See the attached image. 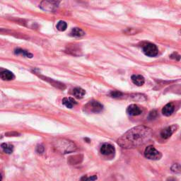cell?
I'll return each instance as SVG.
<instances>
[{"label":"cell","instance_id":"1","mask_svg":"<svg viewBox=\"0 0 181 181\" xmlns=\"http://www.w3.org/2000/svg\"><path fill=\"white\" fill-rule=\"evenodd\" d=\"M152 135V129L144 125H140L125 132L118 139V143L124 149L136 148L145 144L150 139Z\"/></svg>","mask_w":181,"mask_h":181},{"label":"cell","instance_id":"2","mask_svg":"<svg viewBox=\"0 0 181 181\" xmlns=\"http://www.w3.org/2000/svg\"><path fill=\"white\" fill-rule=\"evenodd\" d=\"M54 146L57 151H58L59 152L63 154L75 152L76 149L75 144L73 143L72 141L65 139H57L56 142H55Z\"/></svg>","mask_w":181,"mask_h":181},{"label":"cell","instance_id":"3","mask_svg":"<svg viewBox=\"0 0 181 181\" xmlns=\"http://www.w3.org/2000/svg\"><path fill=\"white\" fill-rule=\"evenodd\" d=\"M60 0H42L40 4L41 9L48 12H53L57 9Z\"/></svg>","mask_w":181,"mask_h":181},{"label":"cell","instance_id":"4","mask_svg":"<svg viewBox=\"0 0 181 181\" xmlns=\"http://www.w3.org/2000/svg\"><path fill=\"white\" fill-rule=\"evenodd\" d=\"M144 156L150 160H159L162 156V154L153 146H149L144 151Z\"/></svg>","mask_w":181,"mask_h":181},{"label":"cell","instance_id":"5","mask_svg":"<svg viewBox=\"0 0 181 181\" xmlns=\"http://www.w3.org/2000/svg\"><path fill=\"white\" fill-rule=\"evenodd\" d=\"M142 50L144 55L148 57H156L159 54V50L156 45L147 42L143 45L142 46Z\"/></svg>","mask_w":181,"mask_h":181},{"label":"cell","instance_id":"6","mask_svg":"<svg viewBox=\"0 0 181 181\" xmlns=\"http://www.w3.org/2000/svg\"><path fill=\"white\" fill-rule=\"evenodd\" d=\"M103 106L99 102L91 101H89L86 105L84 106V110L86 112H93V113H97V112H101L103 110Z\"/></svg>","mask_w":181,"mask_h":181},{"label":"cell","instance_id":"7","mask_svg":"<svg viewBox=\"0 0 181 181\" xmlns=\"http://www.w3.org/2000/svg\"><path fill=\"white\" fill-rule=\"evenodd\" d=\"M178 129V126L175 125L163 129L161 132V137H162L163 139H169V138L171 137V136L174 133V132L176 131V129Z\"/></svg>","mask_w":181,"mask_h":181},{"label":"cell","instance_id":"8","mask_svg":"<svg viewBox=\"0 0 181 181\" xmlns=\"http://www.w3.org/2000/svg\"><path fill=\"white\" fill-rule=\"evenodd\" d=\"M14 78L15 76L12 72L0 67V79L4 81H12L14 80Z\"/></svg>","mask_w":181,"mask_h":181},{"label":"cell","instance_id":"9","mask_svg":"<svg viewBox=\"0 0 181 181\" xmlns=\"http://www.w3.org/2000/svg\"><path fill=\"white\" fill-rule=\"evenodd\" d=\"M127 112L130 116H139L142 112V110L139 106L136 104H132L127 108Z\"/></svg>","mask_w":181,"mask_h":181},{"label":"cell","instance_id":"10","mask_svg":"<svg viewBox=\"0 0 181 181\" xmlns=\"http://www.w3.org/2000/svg\"><path fill=\"white\" fill-rule=\"evenodd\" d=\"M101 153L105 156H109L115 153L114 146L110 144H104L101 147Z\"/></svg>","mask_w":181,"mask_h":181},{"label":"cell","instance_id":"11","mask_svg":"<svg viewBox=\"0 0 181 181\" xmlns=\"http://www.w3.org/2000/svg\"><path fill=\"white\" fill-rule=\"evenodd\" d=\"M39 76L41 79H42L46 81V82H48V83H50L51 85H52V86H54L55 87H56V88H57V89H62V90L65 89V85H64L63 84H62V83H60V82H56V81L52 79L45 77V76Z\"/></svg>","mask_w":181,"mask_h":181},{"label":"cell","instance_id":"12","mask_svg":"<svg viewBox=\"0 0 181 181\" xmlns=\"http://www.w3.org/2000/svg\"><path fill=\"white\" fill-rule=\"evenodd\" d=\"M174 109H175V107H174L173 103H168L163 108L162 113L165 116H170L173 112Z\"/></svg>","mask_w":181,"mask_h":181},{"label":"cell","instance_id":"13","mask_svg":"<svg viewBox=\"0 0 181 181\" xmlns=\"http://www.w3.org/2000/svg\"><path fill=\"white\" fill-rule=\"evenodd\" d=\"M132 81L134 83V84L137 85L138 86H141L144 84L145 82V79H144V76L142 75H132Z\"/></svg>","mask_w":181,"mask_h":181},{"label":"cell","instance_id":"14","mask_svg":"<svg viewBox=\"0 0 181 181\" xmlns=\"http://www.w3.org/2000/svg\"><path fill=\"white\" fill-rule=\"evenodd\" d=\"M62 103L67 108H72L74 106L77 104V102L74 99H72V98H65V99H63L62 100Z\"/></svg>","mask_w":181,"mask_h":181},{"label":"cell","instance_id":"15","mask_svg":"<svg viewBox=\"0 0 181 181\" xmlns=\"http://www.w3.org/2000/svg\"><path fill=\"white\" fill-rule=\"evenodd\" d=\"M85 91L82 88L79 87H76V88L72 90V94L74 95V96H75L76 99H82L85 95Z\"/></svg>","mask_w":181,"mask_h":181},{"label":"cell","instance_id":"16","mask_svg":"<svg viewBox=\"0 0 181 181\" xmlns=\"http://www.w3.org/2000/svg\"><path fill=\"white\" fill-rule=\"evenodd\" d=\"M84 35L85 33L84 31H82L79 28H74L72 30L71 33H70V35L72 36V37L76 38L82 37V36H84Z\"/></svg>","mask_w":181,"mask_h":181},{"label":"cell","instance_id":"17","mask_svg":"<svg viewBox=\"0 0 181 181\" xmlns=\"http://www.w3.org/2000/svg\"><path fill=\"white\" fill-rule=\"evenodd\" d=\"M14 53L16 55H23V57H28V58H32V57H33V55L31 54V53H30L28 52L26 50H22V49L21 48H18V49H16V50H14Z\"/></svg>","mask_w":181,"mask_h":181},{"label":"cell","instance_id":"18","mask_svg":"<svg viewBox=\"0 0 181 181\" xmlns=\"http://www.w3.org/2000/svg\"><path fill=\"white\" fill-rule=\"evenodd\" d=\"M1 147L3 149L4 152L8 154H11L13 152V151H14V146L12 145V144L4 143L2 144Z\"/></svg>","mask_w":181,"mask_h":181},{"label":"cell","instance_id":"19","mask_svg":"<svg viewBox=\"0 0 181 181\" xmlns=\"http://www.w3.org/2000/svg\"><path fill=\"white\" fill-rule=\"evenodd\" d=\"M82 160V156H80V155H76V156H72L69 158V162L71 163V164L75 165L77 164V163H80Z\"/></svg>","mask_w":181,"mask_h":181},{"label":"cell","instance_id":"20","mask_svg":"<svg viewBox=\"0 0 181 181\" xmlns=\"http://www.w3.org/2000/svg\"><path fill=\"white\" fill-rule=\"evenodd\" d=\"M56 28L59 31H65L67 28V23L64 21H59V22L57 23Z\"/></svg>","mask_w":181,"mask_h":181},{"label":"cell","instance_id":"21","mask_svg":"<svg viewBox=\"0 0 181 181\" xmlns=\"http://www.w3.org/2000/svg\"><path fill=\"white\" fill-rule=\"evenodd\" d=\"M110 96H111V97L112 98H120L122 96V93L120 92V91H114L110 93Z\"/></svg>","mask_w":181,"mask_h":181},{"label":"cell","instance_id":"22","mask_svg":"<svg viewBox=\"0 0 181 181\" xmlns=\"http://www.w3.org/2000/svg\"><path fill=\"white\" fill-rule=\"evenodd\" d=\"M172 171L174 172V173H180V166L178 163H176L174 164L171 168Z\"/></svg>","mask_w":181,"mask_h":181},{"label":"cell","instance_id":"23","mask_svg":"<svg viewBox=\"0 0 181 181\" xmlns=\"http://www.w3.org/2000/svg\"><path fill=\"white\" fill-rule=\"evenodd\" d=\"M157 116V111L156 110H152V112L149 113V118L150 119V120H152V119H154Z\"/></svg>","mask_w":181,"mask_h":181},{"label":"cell","instance_id":"24","mask_svg":"<svg viewBox=\"0 0 181 181\" xmlns=\"http://www.w3.org/2000/svg\"><path fill=\"white\" fill-rule=\"evenodd\" d=\"M45 151V148L44 146L42 145H39L37 147V152L39 153V154H42V153H43Z\"/></svg>","mask_w":181,"mask_h":181},{"label":"cell","instance_id":"25","mask_svg":"<svg viewBox=\"0 0 181 181\" xmlns=\"http://www.w3.org/2000/svg\"><path fill=\"white\" fill-rule=\"evenodd\" d=\"M180 55L178 54V53H175L174 52L173 54H172L171 55V58H172V59H177V60H180Z\"/></svg>","mask_w":181,"mask_h":181},{"label":"cell","instance_id":"26","mask_svg":"<svg viewBox=\"0 0 181 181\" xmlns=\"http://www.w3.org/2000/svg\"><path fill=\"white\" fill-rule=\"evenodd\" d=\"M97 179V177L96 176H92V177H89V178H86V177H84L82 178V180H95Z\"/></svg>","mask_w":181,"mask_h":181},{"label":"cell","instance_id":"27","mask_svg":"<svg viewBox=\"0 0 181 181\" xmlns=\"http://www.w3.org/2000/svg\"><path fill=\"white\" fill-rule=\"evenodd\" d=\"M18 134L16 133V132H8V133H6V135L8 136V137H11V136H16L18 135Z\"/></svg>","mask_w":181,"mask_h":181},{"label":"cell","instance_id":"28","mask_svg":"<svg viewBox=\"0 0 181 181\" xmlns=\"http://www.w3.org/2000/svg\"><path fill=\"white\" fill-rule=\"evenodd\" d=\"M2 175H1V174H0V180H2Z\"/></svg>","mask_w":181,"mask_h":181}]
</instances>
